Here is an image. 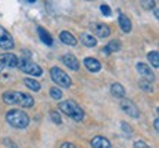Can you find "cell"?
I'll return each instance as SVG.
<instances>
[{"mask_svg": "<svg viewBox=\"0 0 159 148\" xmlns=\"http://www.w3.org/2000/svg\"><path fill=\"white\" fill-rule=\"evenodd\" d=\"M59 37H61V40H62L65 45H69V46H75V45H77V39H75L71 33H68V31H62Z\"/></svg>", "mask_w": 159, "mask_h": 148, "instance_id": "9a60e30c", "label": "cell"}, {"mask_svg": "<svg viewBox=\"0 0 159 148\" xmlns=\"http://www.w3.org/2000/svg\"><path fill=\"white\" fill-rule=\"evenodd\" d=\"M121 110L124 113H127L128 116L134 117V119H137L140 116V111L137 108V105L133 101H130V99H121Z\"/></svg>", "mask_w": 159, "mask_h": 148, "instance_id": "8992f818", "label": "cell"}, {"mask_svg": "<svg viewBox=\"0 0 159 148\" xmlns=\"http://www.w3.org/2000/svg\"><path fill=\"white\" fill-rule=\"evenodd\" d=\"M59 110L62 113H65L66 116H69L71 119H74L75 121H81V120L84 119V110L81 108L77 102L71 101V99L62 101V102L59 104Z\"/></svg>", "mask_w": 159, "mask_h": 148, "instance_id": "3957f363", "label": "cell"}, {"mask_svg": "<svg viewBox=\"0 0 159 148\" xmlns=\"http://www.w3.org/2000/svg\"><path fill=\"white\" fill-rule=\"evenodd\" d=\"M139 85H140V87H142L144 92H150V91H152V86H150V83H149V81H146V80H140V83H139Z\"/></svg>", "mask_w": 159, "mask_h": 148, "instance_id": "603a6c76", "label": "cell"}, {"mask_svg": "<svg viewBox=\"0 0 159 148\" xmlns=\"http://www.w3.org/2000/svg\"><path fill=\"white\" fill-rule=\"evenodd\" d=\"M148 59L150 61V64H152L153 67H159V53L156 51L150 52L148 55Z\"/></svg>", "mask_w": 159, "mask_h": 148, "instance_id": "44dd1931", "label": "cell"}, {"mask_svg": "<svg viewBox=\"0 0 159 148\" xmlns=\"http://www.w3.org/2000/svg\"><path fill=\"white\" fill-rule=\"evenodd\" d=\"M100 11H102V13H103V15H106V17H109V15H111V9H109L108 5H102V6H100Z\"/></svg>", "mask_w": 159, "mask_h": 148, "instance_id": "484cf974", "label": "cell"}, {"mask_svg": "<svg viewBox=\"0 0 159 148\" xmlns=\"http://www.w3.org/2000/svg\"><path fill=\"white\" fill-rule=\"evenodd\" d=\"M50 117H52V120H53L55 123H57V125H61V123H62V120H61V116H59L56 111H50Z\"/></svg>", "mask_w": 159, "mask_h": 148, "instance_id": "cb8c5ba5", "label": "cell"}, {"mask_svg": "<svg viewBox=\"0 0 159 148\" xmlns=\"http://www.w3.org/2000/svg\"><path fill=\"white\" fill-rule=\"evenodd\" d=\"M39 34H40V39H41V42H43V43H46V45H49V46L53 43V40H52L50 34H49L44 28L39 27Z\"/></svg>", "mask_w": 159, "mask_h": 148, "instance_id": "d6986e66", "label": "cell"}, {"mask_svg": "<svg viewBox=\"0 0 159 148\" xmlns=\"http://www.w3.org/2000/svg\"><path fill=\"white\" fill-rule=\"evenodd\" d=\"M91 28H93V33L97 36V37H108L111 34V30H109L108 25H105V24H100V22H96L91 25Z\"/></svg>", "mask_w": 159, "mask_h": 148, "instance_id": "30bf717a", "label": "cell"}, {"mask_svg": "<svg viewBox=\"0 0 159 148\" xmlns=\"http://www.w3.org/2000/svg\"><path fill=\"white\" fill-rule=\"evenodd\" d=\"M111 92H112L114 96H118V98H122L125 95V89L121 83H114L111 86Z\"/></svg>", "mask_w": 159, "mask_h": 148, "instance_id": "e0dca14e", "label": "cell"}, {"mask_svg": "<svg viewBox=\"0 0 159 148\" xmlns=\"http://www.w3.org/2000/svg\"><path fill=\"white\" fill-rule=\"evenodd\" d=\"M118 22H119V27L124 33H130L131 31V21L125 15H119L118 18Z\"/></svg>", "mask_w": 159, "mask_h": 148, "instance_id": "5bb4252c", "label": "cell"}, {"mask_svg": "<svg viewBox=\"0 0 159 148\" xmlns=\"http://www.w3.org/2000/svg\"><path fill=\"white\" fill-rule=\"evenodd\" d=\"M134 148H150V147H149L143 139H140V141H136V142H134Z\"/></svg>", "mask_w": 159, "mask_h": 148, "instance_id": "d4e9b609", "label": "cell"}, {"mask_svg": "<svg viewBox=\"0 0 159 148\" xmlns=\"http://www.w3.org/2000/svg\"><path fill=\"white\" fill-rule=\"evenodd\" d=\"M84 65H85V68L89 70V71H91V73H97L99 70L102 68V64H100V61H99V59H96V58H85V59H84Z\"/></svg>", "mask_w": 159, "mask_h": 148, "instance_id": "7c38bea8", "label": "cell"}, {"mask_svg": "<svg viewBox=\"0 0 159 148\" xmlns=\"http://www.w3.org/2000/svg\"><path fill=\"white\" fill-rule=\"evenodd\" d=\"M136 68H137V71H139V74H140L146 81L150 83V81H153L155 80V74L152 73V70H150L149 65H146V64H143V62H139L136 65Z\"/></svg>", "mask_w": 159, "mask_h": 148, "instance_id": "ba28073f", "label": "cell"}, {"mask_svg": "<svg viewBox=\"0 0 159 148\" xmlns=\"http://www.w3.org/2000/svg\"><path fill=\"white\" fill-rule=\"evenodd\" d=\"M50 95H52V98H55V99H61V98H62V91L57 89V87H52Z\"/></svg>", "mask_w": 159, "mask_h": 148, "instance_id": "7402d4cb", "label": "cell"}, {"mask_svg": "<svg viewBox=\"0 0 159 148\" xmlns=\"http://www.w3.org/2000/svg\"><path fill=\"white\" fill-rule=\"evenodd\" d=\"M158 123H159V120H158V117H156V119H155V129H156V131H158Z\"/></svg>", "mask_w": 159, "mask_h": 148, "instance_id": "83f0119b", "label": "cell"}, {"mask_svg": "<svg viewBox=\"0 0 159 148\" xmlns=\"http://www.w3.org/2000/svg\"><path fill=\"white\" fill-rule=\"evenodd\" d=\"M80 39H81V42H83L85 46H89V47H93V46H96V43H97V40L91 34H89V33H83V34L80 36Z\"/></svg>", "mask_w": 159, "mask_h": 148, "instance_id": "2e32d148", "label": "cell"}, {"mask_svg": "<svg viewBox=\"0 0 159 148\" xmlns=\"http://www.w3.org/2000/svg\"><path fill=\"white\" fill-rule=\"evenodd\" d=\"M91 147L93 148H111V142H109L106 138L96 136L91 139Z\"/></svg>", "mask_w": 159, "mask_h": 148, "instance_id": "4fadbf2b", "label": "cell"}, {"mask_svg": "<svg viewBox=\"0 0 159 148\" xmlns=\"http://www.w3.org/2000/svg\"><path fill=\"white\" fill-rule=\"evenodd\" d=\"M61 148H77L74 145V144H71V142H63L62 145H61Z\"/></svg>", "mask_w": 159, "mask_h": 148, "instance_id": "4316f807", "label": "cell"}, {"mask_svg": "<svg viewBox=\"0 0 159 148\" xmlns=\"http://www.w3.org/2000/svg\"><path fill=\"white\" fill-rule=\"evenodd\" d=\"M62 62L65 64L66 67H69L71 70H75V71L80 68V61L74 57V55H71V53L63 55V57H62Z\"/></svg>", "mask_w": 159, "mask_h": 148, "instance_id": "8fae6325", "label": "cell"}, {"mask_svg": "<svg viewBox=\"0 0 159 148\" xmlns=\"http://www.w3.org/2000/svg\"><path fill=\"white\" fill-rule=\"evenodd\" d=\"M118 49H119V43L116 42V40H112V42H111L108 46H105V47H103L102 52L105 53V55H111L112 52H116Z\"/></svg>", "mask_w": 159, "mask_h": 148, "instance_id": "ac0fdd59", "label": "cell"}, {"mask_svg": "<svg viewBox=\"0 0 159 148\" xmlns=\"http://www.w3.org/2000/svg\"><path fill=\"white\" fill-rule=\"evenodd\" d=\"M3 101L6 104H18V105H22L25 108H30L34 105V99L31 95L28 93H22V92H5L3 93Z\"/></svg>", "mask_w": 159, "mask_h": 148, "instance_id": "6da1fadb", "label": "cell"}, {"mask_svg": "<svg viewBox=\"0 0 159 148\" xmlns=\"http://www.w3.org/2000/svg\"><path fill=\"white\" fill-rule=\"evenodd\" d=\"M24 85L27 86L28 89L34 91V92H39L40 91V83H39V81H35L34 79H24Z\"/></svg>", "mask_w": 159, "mask_h": 148, "instance_id": "ffe728a7", "label": "cell"}, {"mask_svg": "<svg viewBox=\"0 0 159 148\" xmlns=\"http://www.w3.org/2000/svg\"><path fill=\"white\" fill-rule=\"evenodd\" d=\"M13 45H15V43H13L12 36L9 34L5 28H2V27H0V47L7 51V49H12Z\"/></svg>", "mask_w": 159, "mask_h": 148, "instance_id": "52a82bcc", "label": "cell"}, {"mask_svg": "<svg viewBox=\"0 0 159 148\" xmlns=\"http://www.w3.org/2000/svg\"><path fill=\"white\" fill-rule=\"evenodd\" d=\"M50 76H52V80H53L57 86H61V87H69V86L72 85L71 77H69L63 70L57 68V67H53V68L50 70Z\"/></svg>", "mask_w": 159, "mask_h": 148, "instance_id": "277c9868", "label": "cell"}, {"mask_svg": "<svg viewBox=\"0 0 159 148\" xmlns=\"http://www.w3.org/2000/svg\"><path fill=\"white\" fill-rule=\"evenodd\" d=\"M18 67H19L21 71L30 74V76H34V77H39V76L43 74V70H41L40 65L34 64L33 61H30V59H25V58L21 59V62H18Z\"/></svg>", "mask_w": 159, "mask_h": 148, "instance_id": "5b68a950", "label": "cell"}, {"mask_svg": "<svg viewBox=\"0 0 159 148\" xmlns=\"http://www.w3.org/2000/svg\"><path fill=\"white\" fill-rule=\"evenodd\" d=\"M6 121L16 129H24L30 125V117L21 110H11L6 114Z\"/></svg>", "mask_w": 159, "mask_h": 148, "instance_id": "7a4b0ae2", "label": "cell"}, {"mask_svg": "<svg viewBox=\"0 0 159 148\" xmlns=\"http://www.w3.org/2000/svg\"><path fill=\"white\" fill-rule=\"evenodd\" d=\"M0 65L2 67H18V58L13 53H2L0 55Z\"/></svg>", "mask_w": 159, "mask_h": 148, "instance_id": "9c48e42d", "label": "cell"}]
</instances>
